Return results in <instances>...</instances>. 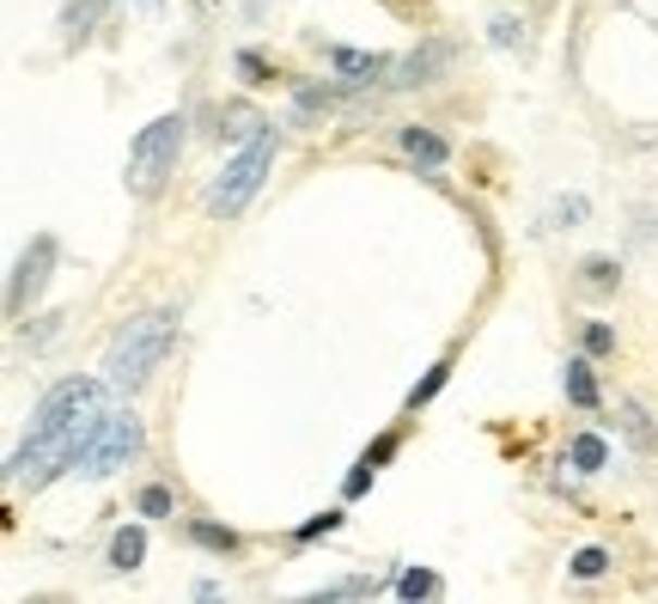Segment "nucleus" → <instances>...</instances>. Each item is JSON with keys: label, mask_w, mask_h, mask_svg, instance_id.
<instances>
[{"label": "nucleus", "mask_w": 658, "mask_h": 604, "mask_svg": "<svg viewBox=\"0 0 658 604\" xmlns=\"http://www.w3.org/2000/svg\"><path fill=\"white\" fill-rule=\"evenodd\" d=\"M397 592H402V599H427V592H439V574H433V568H409L397 580Z\"/></svg>", "instance_id": "obj_22"}, {"label": "nucleus", "mask_w": 658, "mask_h": 604, "mask_svg": "<svg viewBox=\"0 0 658 604\" xmlns=\"http://www.w3.org/2000/svg\"><path fill=\"white\" fill-rule=\"evenodd\" d=\"M336 526H342V513H318V519H306V526L293 531V538L311 543V538H323V531H336Z\"/></svg>", "instance_id": "obj_28"}, {"label": "nucleus", "mask_w": 658, "mask_h": 604, "mask_svg": "<svg viewBox=\"0 0 658 604\" xmlns=\"http://www.w3.org/2000/svg\"><path fill=\"white\" fill-rule=\"evenodd\" d=\"M378 592V580L372 574H353V580H336V587H323L318 599H372Z\"/></svg>", "instance_id": "obj_20"}, {"label": "nucleus", "mask_w": 658, "mask_h": 604, "mask_svg": "<svg viewBox=\"0 0 658 604\" xmlns=\"http://www.w3.org/2000/svg\"><path fill=\"white\" fill-rule=\"evenodd\" d=\"M488 37H494L500 49H519V44H524V25H519L512 13H494V19H488Z\"/></svg>", "instance_id": "obj_23"}, {"label": "nucleus", "mask_w": 658, "mask_h": 604, "mask_svg": "<svg viewBox=\"0 0 658 604\" xmlns=\"http://www.w3.org/2000/svg\"><path fill=\"white\" fill-rule=\"evenodd\" d=\"M135 452H140V416H135V409H104L98 428H92V440H86V458H79L74 477H116Z\"/></svg>", "instance_id": "obj_5"}, {"label": "nucleus", "mask_w": 658, "mask_h": 604, "mask_svg": "<svg viewBox=\"0 0 658 604\" xmlns=\"http://www.w3.org/2000/svg\"><path fill=\"white\" fill-rule=\"evenodd\" d=\"M140 513H147V519H165L171 507H177V501H171V489L165 482H147V489H140V501H135Z\"/></svg>", "instance_id": "obj_21"}, {"label": "nucleus", "mask_w": 658, "mask_h": 604, "mask_svg": "<svg viewBox=\"0 0 658 604\" xmlns=\"http://www.w3.org/2000/svg\"><path fill=\"white\" fill-rule=\"evenodd\" d=\"M445 379H451V360H439V367H433L427 379H421V385L409 391V409H421V403H433V397H439V391H445Z\"/></svg>", "instance_id": "obj_19"}, {"label": "nucleus", "mask_w": 658, "mask_h": 604, "mask_svg": "<svg viewBox=\"0 0 658 604\" xmlns=\"http://www.w3.org/2000/svg\"><path fill=\"white\" fill-rule=\"evenodd\" d=\"M189 538H196L201 550H220V556H226V550H238V531H232V526H214V519H196V526H189Z\"/></svg>", "instance_id": "obj_16"}, {"label": "nucleus", "mask_w": 658, "mask_h": 604, "mask_svg": "<svg viewBox=\"0 0 658 604\" xmlns=\"http://www.w3.org/2000/svg\"><path fill=\"white\" fill-rule=\"evenodd\" d=\"M49 269H55V238H49V233H37V238H32V250L18 257L13 281H7V311H13V318L25 311V299H37V294H44Z\"/></svg>", "instance_id": "obj_6"}, {"label": "nucleus", "mask_w": 658, "mask_h": 604, "mask_svg": "<svg viewBox=\"0 0 658 604\" xmlns=\"http://www.w3.org/2000/svg\"><path fill=\"white\" fill-rule=\"evenodd\" d=\"M128 7H135L140 19H159V7H165V0H128Z\"/></svg>", "instance_id": "obj_30"}, {"label": "nucleus", "mask_w": 658, "mask_h": 604, "mask_svg": "<svg viewBox=\"0 0 658 604\" xmlns=\"http://www.w3.org/2000/svg\"><path fill=\"white\" fill-rule=\"evenodd\" d=\"M177 153H184V110L153 116V123L128 140V171H123L128 196H159V184L177 171Z\"/></svg>", "instance_id": "obj_3"}, {"label": "nucleus", "mask_w": 658, "mask_h": 604, "mask_svg": "<svg viewBox=\"0 0 658 604\" xmlns=\"http://www.w3.org/2000/svg\"><path fill=\"white\" fill-rule=\"evenodd\" d=\"M330 67L342 74V86H353V93H367V86H378L384 74H390V56H378V49H348V44H330Z\"/></svg>", "instance_id": "obj_8"}, {"label": "nucleus", "mask_w": 658, "mask_h": 604, "mask_svg": "<svg viewBox=\"0 0 658 604\" xmlns=\"http://www.w3.org/2000/svg\"><path fill=\"white\" fill-rule=\"evenodd\" d=\"M171 342H177V306H159V311L128 318V324L116 330V342H110V355H104V379L116 391H140L147 379H153L159 360L171 355Z\"/></svg>", "instance_id": "obj_2"}, {"label": "nucleus", "mask_w": 658, "mask_h": 604, "mask_svg": "<svg viewBox=\"0 0 658 604\" xmlns=\"http://www.w3.org/2000/svg\"><path fill=\"white\" fill-rule=\"evenodd\" d=\"M238 74H245V86H269V79H275V67L262 62L257 49H238Z\"/></svg>", "instance_id": "obj_24"}, {"label": "nucleus", "mask_w": 658, "mask_h": 604, "mask_svg": "<svg viewBox=\"0 0 658 604\" xmlns=\"http://www.w3.org/2000/svg\"><path fill=\"white\" fill-rule=\"evenodd\" d=\"M372 477H378V465H372V458H360V465L348 470V495H367V489H372Z\"/></svg>", "instance_id": "obj_29"}, {"label": "nucleus", "mask_w": 658, "mask_h": 604, "mask_svg": "<svg viewBox=\"0 0 658 604\" xmlns=\"http://www.w3.org/2000/svg\"><path fill=\"white\" fill-rule=\"evenodd\" d=\"M610 348H616L610 324H585V355H610Z\"/></svg>", "instance_id": "obj_27"}, {"label": "nucleus", "mask_w": 658, "mask_h": 604, "mask_svg": "<svg viewBox=\"0 0 658 604\" xmlns=\"http://www.w3.org/2000/svg\"><path fill=\"white\" fill-rule=\"evenodd\" d=\"M567 465L580 470V477H597V470L610 465V440H604V434H580L573 446H567Z\"/></svg>", "instance_id": "obj_12"}, {"label": "nucleus", "mask_w": 658, "mask_h": 604, "mask_svg": "<svg viewBox=\"0 0 658 604\" xmlns=\"http://www.w3.org/2000/svg\"><path fill=\"white\" fill-rule=\"evenodd\" d=\"M580 220H585V196H567L549 208V226H580Z\"/></svg>", "instance_id": "obj_26"}, {"label": "nucleus", "mask_w": 658, "mask_h": 604, "mask_svg": "<svg viewBox=\"0 0 658 604\" xmlns=\"http://www.w3.org/2000/svg\"><path fill=\"white\" fill-rule=\"evenodd\" d=\"M585 287H592V294H610L616 281H622V269H616V257H585Z\"/></svg>", "instance_id": "obj_17"}, {"label": "nucleus", "mask_w": 658, "mask_h": 604, "mask_svg": "<svg viewBox=\"0 0 658 604\" xmlns=\"http://www.w3.org/2000/svg\"><path fill=\"white\" fill-rule=\"evenodd\" d=\"M104 385L98 379H62L49 385L44 403H37V421H32V440L13 446L7 458V482H49L55 470H79L86 458V440H92L98 416H104Z\"/></svg>", "instance_id": "obj_1"}, {"label": "nucleus", "mask_w": 658, "mask_h": 604, "mask_svg": "<svg viewBox=\"0 0 658 604\" xmlns=\"http://www.w3.org/2000/svg\"><path fill=\"white\" fill-rule=\"evenodd\" d=\"M245 7H250V13H257V7H262V0H245Z\"/></svg>", "instance_id": "obj_31"}, {"label": "nucleus", "mask_w": 658, "mask_h": 604, "mask_svg": "<svg viewBox=\"0 0 658 604\" xmlns=\"http://www.w3.org/2000/svg\"><path fill=\"white\" fill-rule=\"evenodd\" d=\"M269 165H275V128H262L257 140H245V147H238V153L226 159V171H220V177H214V189H208V208H214L220 220L245 214V201L262 189Z\"/></svg>", "instance_id": "obj_4"}, {"label": "nucleus", "mask_w": 658, "mask_h": 604, "mask_svg": "<svg viewBox=\"0 0 658 604\" xmlns=\"http://www.w3.org/2000/svg\"><path fill=\"white\" fill-rule=\"evenodd\" d=\"M397 140H402V153H409L421 171H445V159H451V140L433 135V128H421V123H409Z\"/></svg>", "instance_id": "obj_9"}, {"label": "nucleus", "mask_w": 658, "mask_h": 604, "mask_svg": "<svg viewBox=\"0 0 658 604\" xmlns=\"http://www.w3.org/2000/svg\"><path fill=\"white\" fill-rule=\"evenodd\" d=\"M616 428L628 434V446L641 452V458H653V452H658V428H653V416H646V409H641L634 397L616 403Z\"/></svg>", "instance_id": "obj_10"}, {"label": "nucleus", "mask_w": 658, "mask_h": 604, "mask_svg": "<svg viewBox=\"0 0 658 604\" xmlns=\"http://www.w3.org/2000/svg\"><path fill=\"white\" fill-rule=\"evenodd\" d=\"M604 568H610V550H597V543H592V550H580V556H573V574H580V580H597V574H604Z\"/></svg>", "instance_id": "obj_25"}, {"label": "nucleus", "mask_w": 658, "mask_h": 604, "mask_svg": "<svg viewBox=\"0 0 658 604\" xmlns=\"http://www.w3.org/2000/svg\"><path fill=\"white\" fill-rule=\"evenodd\" d=\"M336 104V98H330V86H299V98H293V116H299V123H311V116H318V110H330Z\"/></svg>", "instance_id": "obj_18"}, {"label": "nucleus", "mask_w": 658, "mask_h": 604, "mask_svg": "<svg viewBox=\"0 0 658 604\" xmlns=\"http://www.w3.org/2000/svg\"><path fill=\"white\" fill-rule=\"evenodd\" d=\"M561 385H567V403L573 409H597V379H592V360H567L561 367Z\"/></svg>", "instance_id": "obj_11"}, {"label": "nucleus", "mask_w": 658, "mask_h": 604, "mask_svg": "<svg viewBox=\"0 0 658 604\" xmlns=\"http://www.w3.org/2000/svg\"><path fill=\"white\" fill-rule=\"evenodd\" d=\"M98 13H104V0H74V7L62 13V37H67V44H86L92 25H98Z\"/></svg>", "instance_id": "obj_14"}, {"label": "nucleus", "mask_w": 658, "mask_h": 604, "mask_svg": "<svg viewBox=\"0 0 658 604\" xmlns=\"http://www.w3.org/2000/svg\"><path fill=\"white\" fill-rule=\"evenodd\" d=\"M451 62H458V44H451V37H427L421 49H409L397 62V79H390V86H402V93H409V86H427V79H439Z\"/></svg>", "instance_id": "obj_7"}, {"label": "nucleus", "mask_w": 658, "mask_h": 604, "mask_svg": "<svg viewBox=\"0 0 658 604\" xmlns=\"http://www.w3.org/2000/svg\"><path fill=\"white\" fill-rule=\"evenodd\" d=\"M262 128H269V123H262L257 110H250V104H238V110H226V123H220V135H226V140H238V147H245V140H257Z\"/></svg>", "instance_id": "obj_15"}, {"label": "nucleus", "mask_w": 658, "mask_h": 604, "mask_svg": "<svg viewBox=\"0 0 658 604\" xmlns=\"http://www.w3.org/2000/svg\"><path fill=\"white\" fill-rule=\"evenodd\" d=\"M140 556H147V531H140V526H123L116 538H110V568H116V574H135Z\"/></svg>", "instance_id": "obj_13"}]
</instances>
